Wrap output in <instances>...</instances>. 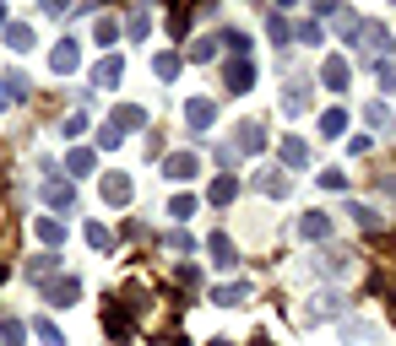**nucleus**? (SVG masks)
<instances>
[{"instance_id":"a19ab883","label":"nucleus","mask_w":396,"mask_h":346,"mask_svg":"<svg viewBox=\"0 0 396 346\" xmlns=\"http://www.w3.org/2000/svg\"><path fill=\"white\" fill-rule=\"evenodd\" d=\"M391 319H396V303H391Z\"/></svg>"},{"instance_id":"ddd939ff","label":"nucleus","mask_w":396,"mask_h":346,"mask_svg":"<svg viewBox=\"0 0 396 346\" xmlns=\"http://www.w3.org/2000/svg\"><path fill=\"white\" fill-rule=\"evenodd\" d=\"M332 314H342V303L326 292V298H310V314H304V319H332Z\"/></svg>"},{"instance_id":"4be33fe9","label":"nucleus","mask_w":396,"mask_h":346,"mask_svg":"<svg viewBox=\"0 0 396 346\" xmlns=\"http://www.w3.org/2000/svg\"><path fill=\"white\" fill-rule=\"evenodd\" d=\"M342 108H326V114H320V136H342Z\"/></svg>"},{"instance_id":"473e14b6","label":"nucleus","mask_w":396,"mask_h":346,"mask_svg":"<svg viewBox=\"0 0 396 346\" xmlns=\"http://www.w3.org/2000/svg\"><path fill=\"white\" fill-rule=\"evenodd\" d=\"M190 211H196V201H190V195H174V206H168V217H179V222H185Z\"/></svg>"},{"instance_id":"dca6fc26","label":"nucleus","mask_w":396,"mask_h":346,"mask_svg":"<svg viewBox=\"0 0 396 346\" xmlns=\"http://www.w3.org/2000/svg\"><path fill=\"white\" fill-rule=\"evenodd\" d=\"M282 163L304 168V163H310V146H304V141H282Z\"/></svg>"},{"instance_id":"b1692460","label":"nucleus","mask_w":396,"mask_h":346,"mask_svg":"<svg viewBox=\"0 0 396 346\" xmlns=\"http://www.w3.org/2000/svg\"><path fill=\"white\" fill-rule=\"evenodd\" d=\"M233 195H239V184H233V179H217V184H212V206H228Z\"/></svg>"},{"instance_id":"bb28decb","label":"nucleus","mask_w":396,"mask_h":346,"mask_svg":"<svg viewBox=\"0 0 396 346\" xmlns=\"http://www.w3.org/2000/svg\"><path fill=\"white\" fill-rule=\"evenodd\" d=\"M152 71H158L163 82H174V76H179V55H158V65H152Z\"/></svg>"},{"instance_id":"c85d7f7f","label":"nucleus","mask_w":396,"mask_h":346,"mask_svg":"<svg viewBox=\"0 0 396 346\" xmlns=\"http://www.w3.org/2000/svg\"><path fill=\"white\" fill-rule=\"evenodd\" d=\"M245 292H250V287H245V282H239V287H217V292H212V303H239Z\"/></svg>"},{"instance_id":"412c9836","label":"nucleus","mask_w":396,"mask_h":346,"mask_svg":"<svg viewBox=\"0 0 396 346\" xmlns=\"http://www.w3.org/2000/svg\"><path fill=\"white\" fill-rule=\"evenodd\" d=\"M364 120L375 124V130H391V108H385V103H369V108H364Z\"/></svg>"},{"instance_id":"e433bc0d","label":"nucleus","mask_w":396,"mask_h":346,"mask_svg":"<svg viewBox=\"0 0 396 346\" xmlns=\"http://www.w3.org/2000/svg\"><path fill=\"white\" fill-rule=\"evenodd\" d=\"M6 43H11V49H33V33H27V27H11V38H6Z\"/></svg>"},{"instance_id":"c756f323","label":"nucleus","mask_w":396,"mask_h":346,"mask_svg":"<svg viewBox=\"0 0 396 346\" xmlns=\"http://www.w3.org/2000/svg\"><path fill=\"white\" fill-rule=\"evenodd\" d=\"M33 330H39V341H43V346H65V336H60L55 325H49V319H39Z\"/></svg>"},{"instance_id":"f257e3e1","label":"nucleus","mask_w":396,"mask_h":346,"mask_svg":"<svg viewBox=\"0 0 396 346\" xmlns=\"http://www.w3.org/2000/svg\"><path fill=\"white\" fill-rule=\"evenodd\" d=\"M43 298H49L55 308H71L76 298H82V282H76V276H60V282H49V287H43Z\"/></svg>"},{"instance_id":"a211bd4d","label":"nucleus","mask_w":396,"mask_h":346,"mask_svg":"<svg viewBox=\"0 0 396 346\" xmlns=\"http://www.w3.org/2000/svg\"><path fill=\"white\" fill-rule=\"evenodd\" d=\"M255 189H266V195H288V179H282V173H261V179H255Z\"/></svg>"},{"instance_id":"7c9ffc66","label":"nucleus","mask_w":396,"mask_h":346,"mask_svg":"<svg viewBox=\"0 0 396 346\" xmlns=\"http://www.w3.org/2000/svg\"><path fill=\"white\" fill-rule=\"evenodd\" d=\"M282 108H304V82H288V92H282Z\"/></svg>"},{"instance_id":"c9c22d12","label":"nucleus","mask_w":396,"mask_h":346,"mask_svg":"<svg viewBox=\"0 0 396 346\" xmlns=\"http://www.w3.org/2000/svg\"><path fill=\"white\" fill-rule=\"evenodd\" d=\"M146 27H152V17H146V11H136V17H130V38H146Z\"/></svg>"},{"instance_id":"9b49d317","label":"nucleus","mask_w":396,"mask_h":346,"mask_svg":"<svg viewBox=\"0 0 396 346\" xmlns=\"http://www.w3.org/2000/svg\"><path fill=\"white\" fill-rule=\"evenodd\" d=\"M43 201H49V206H60V211H65V206L76 201V195H71V184H65V179H49V184H43Z\"/></svg>"},{"instance_id":"f8f14e48","label":"nucleus","mask_w":396,"mask_h":346,"mask_svg":"<svg viewBox=\"0 0 396 346\" xmlns=\"http://www.w3.org/2000/svg\"><path fill=\"white\" fill-rule=\"evenodd\" d=\"M136 124H146V114L136 108V103H125V108H114V130H136Z\"/></svg>"},{"instance_id":"2eb2a0df","label":"nucleus","mask_w":396,"mask_h":346,"mask_svg":"<svg viewBox=\"0 0 396 346\" xmlns=\"http://www.w3.org/2000/svg\"><path fill=\"white\" fill-rule=\"evenodd\" d=\"M168 179H190V173H196V157H190V152H179V157H168Z\"/></svg>"},{"instance_id":"aec40b11","label":"nucleus","mask_w":396,"mask_h":346,"mask_svg":"<svg viewBox=\"0 0 396 346\" xmlns=\"http://www.w3.org/2000/svg\"><path fill=\"white\" fill-rule=\"evenodd\" d=\"M22 336H27L22 319H0V346H22Z\"/></svg>"},{"instance_id":"5701e85b","label":"nucleus","mask_w":396,"mask_h":346,"mask_svg":"<svg viewBox=\"0 0 396 346\" xmlns=\"http://www.w3.org/2000/svg\"><path fill=\"white\" fill-rule=\"evenodd\" d=\"M71 173H76V179H82V173H93V168H98V157H93V152H71Z\"/></svg>"},{"instance_id":"393cba45","label":"nucleus","mask_w":396,"mask_h":346,"mask_svg":"<svg viewBox=\"0 0 396 346\" xmlns=\"http://www.w3.org/2000/svg\"><path fill=\"white\" fill-rule=\"evenodd\" d=\"M39 238H43V244H60V238H65V227L55 222V217H39Z\"/></svg>"},{"instance_id":"0eeeda50","label":"nucleus","mask_w":396,"mask_h":346,"mask_svg":"<svg viewBox=\"0 0 396 346\" xmlns=\"http://www.w3.org/2000/svg\"><path fill=\"white\" fill-rule=\"evenodd\" d=\"M320 82L332 87V92H342V87H348V60H326L320 65Z\"/></svg>"},{"instance_id":"f704fd0d","label":"nucleus","mask_w":396,"mask_h":346,"mask_svg":"<svg viewBox=\"0 0 396 346\" xmlns=\"http://www.w3.org/2000/svg\"><path fill=\"white\" fill-rule=\"evenodd\" d=\"M299 43H320V22H299Z\"/></svg>"},{"instance_id":"20e7f679","label":"nucleus","mask_w":396,"mask_h":346,"mask_svg":"<svg viewBox=\"0 0 396 346\" xmlns=\"http://www.w3.org/2000/svg\"><path fill=\"white\" fill-rule=\"evenodd\" d=\"M250 82H255V65L250 60H233L228 65V92H250Z\"/></svg>"},{"instance_id":"1a4fd4ad","label":"nucleus","mask_w":396,"mask_h":346,"mask_svg":"<svg viewBox=\"0 0 396 346\" xmlns=\"http://www.w3.org/2000/svg\"><path fill=\"white\" fill-rule=\"evenodd\" d=\"M299 233H304V238H326V233H332V222H326V211H304V222H299Z\"/></svg>"},{"instance_id":"f03ea898","label":"nucleus","mask_w":396,"mask_h":346,"mask_svg":"<svg viewBox=\"0 0 396 346\" xmlns=\"http://www.w3.org/2000/svg\"><path fill=\"white\" fill-rule=\"evenodd\" d=\"M212 120H217V103H212V98H190L185 103V124H190V130H207Z\"/></svg>"},{"instance_id":"58836bf2","label":"nucleus","mask_w":396,"mask_h":346,"mask_svg":"<svg viewBox=\"0 0 396 346\" xmlns=\"http://www.w3.org/2000/svg\"><path fill=\"white\" fill-rule=\"evenodd\" d=\"M380 184H385V195L396 201V179H391V173H380Z\"/></svg>"},{"instance_id":"423d86ee","label":"nucleus","mask_w":396,"mask_h":346,"mask_svg":"<svg viewBox=\"0 0 396 346\" xmlns=\"http://www.w3.org/2000/svg\"><path fill=\"white\" fill-rule=\"evenodd\" d=\"M104 201L109 206H125L130 201V179H125V173H109V179H104Z\"/></svg>"},{"instance_id":"f3484780","label":"nucleus","mask_w":396,"mask_h":346,"mask_svg":"<svg viewBox=\"0 0 396 346\" xmlns=\"http://www.w3.org/2000/svg\"><path fill=\"white\" fill-rule=\"evenodd\" d=\"M93 82H98V87H114V82H120V60L109 55V60L98 65V71H93Z\"/></svg>"},{"instance_id":"cd10ccee","label":"nucleus","mask_w":396,"mask_h":346,"mask_svg":"<svg viewBox=\"0 0 396 346\" xmlns=\"http://www.w3.org/2000/svg\"><path fill=\"white\" fill-rule=\"evenodd\" d=\"M266 33H271V43H288V38H293V33H288V22L277 17V11L266 17Z\"/></svg>"},{"instance_id":"a878e982","label":"nucleus","mask_w":396,"mask_h":346,"mask_svg":"<svg viewBox=\"0 0 396 346\" xmlns=\"http://www.w3.org/2000/svg\"><path fill=\"white\" fill-rule=\"evenodd\" d=\"M320 271H326V276H342V271H348V254H342V249H326Z\"/></svg>"},{"instance_id":"ea45409f","label":"nucleus","mask_w":396,"mask_h":346,"mask_svg":"<svg viewBox=\"0 0 396 346\" xmlns=\"http://www.w3.org/2000/svg\"><path fill=\"white\" fill-rule=\"evenodd\" d=\"M212 346H228V341H212Z\"/></svg>"},{"instance_id":"7ed1b4c3","label":"nucleus","mask_w":396,"mask_h":346,"mask_svg":"<svg viewBox=\"0 0 396 346\" xmlns=\"http://www.w3.org/2000/svg\"><path fill=\"white\" fill-rule=\"evenodd\" d=\"M261 146H266L261 124H255V120H245V124H239V141H233V152H261Z\"/></svg>"},{"instance_id":"39448f33","label":"nucleus","mask_w":396,"mask_h":346,"mask_svg":"<svg viewBox=\"0 0 396 346\" xmlns=\"http://www.w3.org/2000/svg\"><path fill=\"white\" fill-rule=\"evenodd\" d=\"M207 249L217 254V265H223V271H233V265H239V254H233V244H228V233H212Z\"/></svg>"},{"instance_id":"4468645a","label":"nucleus","mask_w":396,"mask_h":346,"mask_svg":"<svg viewBox=\"0 0 396 346\" xmlns=\"http://www.w3.org/2000/svg\"><path fill=\"white\" fill-rule=\"evenodd\" d=\"M217 43H228V49H233V60H245V55H250V33H239V27H228V33H223Z\"/></svg>"},{"instance_id":"6e6552de","label":"nucleus","mask_w":396,"mask_h":346,"mask_svg":"<svg viewBox=\"0 0 396 346\" xmlns=\"http://www.w3.org/2000/svg\"><path fill=\"white\" fill-rule=\"evenodd\" d=\"M27 98V76H6L0 82V108H11V103H22Z\"/></svg>"},{"instance_id":"2f4dec72","label":"nucleus","mask_w":396,"mask_h":346,"mask_svg":"<svg viewBox=\"0 0 396 346\" xmlns=\"http://www.w3.org/2000/svg\"><path fill=\"white\" fill-rule=\"evenodd\" d=\"M375 76H380V87H385V92H396V65H391V60H380Z\"/></svg>"},{"instance_id":"4c0bfd02","label":"nucleus","mask_w":396,"mask_h":346,"mask_svg":"<svg viewBox=\"0 0 396 346\" xmlns=\"http://www.w3.org/2000/svg\"><path fill=\"white\" fill-rule=\"evenodd\" d=\"M212 43H217V38H201V43H196V49H190V60H212V55H217Z\"/></svg>"},{"instance_id":"6ab92c4d","label":"nucleus","mask_w":396,"mask_h":346,"mask_svg":"<svg viewBox=\"0 0 396 346\" xmlns=\"http://www.w3.org/2000/svg\"><path fill=\"white\" fill-rule=\"evenodd\" d=\"M348 217H353L358 227H369V233H375V227H380V217H375V211H369V206H358V201H348Z\"/></svg>"},{"instance_id":"9d476101","label":"nucleus","mask_w":396,"mask_h":346,"mask_svg":"<svg viewBox=\"0 0 396 346\" xmlns=\"http://www.w3.org/2000/svg\"><path fill=\"white\" fill-rule=\"evenodd\" d=\"M76 60H82V55H76V43H71V38H65L60 49H55V55H49V65H55V71H60V76H65V71H76Z\"/></svg>"},{"instance_id":"72a5a7b5","label":"nucleus","mask_w":396,"mask_h":346,"mask_svg":"<svg viewBox=\"0 0 396 346\" xmlns=\"http://www.w3.org/2000/svg\"><path fill=\"white\" fill-rule=\"evenodd\" d=\"M87 244H93V249H109V227H98V222H87Z\"/></svg>"}]
</instances>
